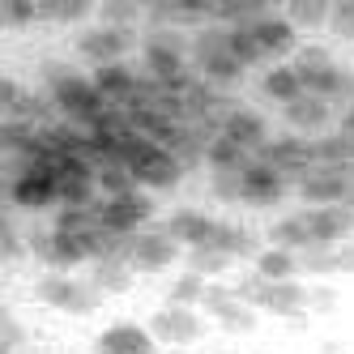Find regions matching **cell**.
Listing matches in <instances>:
<instances>
[{
	"mask_svg": "<svg viewBox=\"0 0 354 354\" xmlns=\"http://www.w3.org/2000/svg\"><path fill=\"white\" fill-rule=\"evenodd\" d=\"M328 30H333L337 39H350V30H354V0L333 5V13H328Z\"/></svg>",
	"mask_w": 354,
	"mask_h": 354,
	"instance_id": "d590c367",
	"label": "cell"
},
{
	"mask_svg": "<svg viewBox=\"0 0 354 354\" xmlns=\"http://www.w3.org/2000/svg\"><path fill=\"white\" fill-rule=\"evenodd\" d=\"M149 333L158 337V346L188 350L192 342H201V333H205V320H201V308H180V303H162V308L149 316Z\"/></svg>",
	"mask_w": 354,
	"mask_h": 354,
	"instance_id": "ba28073f",
	"label": "cell"
},
{
	"mask_svg": "<svg viewBox=\"0 0 354 354\" xmlns=\"http://www.w3.org/2000/svg\"><path fill=\"white\" fill-rule=\"evenodd\" d=\"M137 269L129 265V257H103L90 265V282L103 290V295H129L137 286Z\"/></svg>",
	"mask_w": 354,
	"mask_h": 354,
	"instance_id": "603a6c76",
	"label": "cell"
},
{
	"mask_svg": "<svg viewBox=\"0 0 354 354\" xmlns=\"http://www.w3.org/2000/svg\"><path fill=\"white\" fill-rule=\"evenodd\" d=\"M299 201L308 209H324V205H346L350 196V167H312L303 180L295 184Z\"/></svg>",
	"mask_w": 354,
	"mask_h": 354,
	"instance_id": "9c48e42d",
	"label": "cell"
},
{
	"mask_svg": "<svg viewBox=\"0 0 354 354\" xmlns=\"http://www.w3.org/2000/svg\"><path fill=\"white\" fill-rule=\"evenodd\" d=\"M184 257H188V269H192V273H201L205 282H222V273L235 265L231 257H226V252H218V248H209V243H205V248L184 252Z\"/></svg>",
	"mask_w": 354,
	"mask_h": 354,
	"instance_id": "4316f807",
	"label": "cell"
},
{
	"mask_svg": "<svg viewBox=\"0 0 354 354\" xmlns=\"http://www.w3.org/2000/svg\"><path fill=\"white\" fill-rule=\"evenodd\" d=\"M94 354H158V337L149 333V324L115 320L94 337Z\"/></svg>",
	"mask_w": 354,
	"mask_h": 354,
	"instance_id": "4fadbf2b",
	"label": "cell"
},
{
	"mask_svg": "<svg viewBox=\"0 0 354 354\" xmlns=\"http://www.w3.org/2000/svg\"><path fill=\"white\" fill-rule=\"evenodd\" d=\"M222 137H231L239 149H248L252 158L261 154V149L269 145V120L257 111V107H243V103H235L231 111H226V120H222Z\"/></svg>",
	"mask_w": 354,
	"mask_h": 354,
	"instance_id": "5bb4252c",
	"label": "cell"
},
{
	"mask_svg": "<svg viewBox=\"0 0 354 354\" xmlns=\"http://www.w3.org/2000/svg\"><path fill=\"white\" fill-rule=\"evenodd\" d=\"M9 205L26 209V214H43L60 205V184H56V167L47 162H26L9 171Z\"/></svg>",
	"mask_w": 354,
	"mask_h": 354,
	"instance_id": "277c9868",
	"label": "cell"
},
{
	"mask_svg": "<svg viewBox=\"0 0 354 354\" xmlns=\"http://www.w3.org/2000/svg\"><path fill=\"white\" fill-rule=\"evenodd\" d=\"M94 9L90 5H43V21H82V17H90Z\"/></svg>",
	"mask_w": 354,
	"mask_h": 354,
	"instance_id": "d6a6232c",
	"label": "cell"
},
{
	"mask_svg": "<svg viewBox=\"0 0 354 354\" xmlns=\"http://www.w3.org/2000/svg\"><path fill=\"white\" fill-rule=\"evenodd\" d=\"M21 342H26V328L17 324L13 312H5V333H0V350H5V354H21Z\"/></svg>",
	"mask_w": 354,
	"mask_h": 354,
	"instance_id": "e575fe53",
	"label": "cell"
},
{
	"mask_svg": "<svg viewBox=\"0 0 354 354\" xmlns=\"http://www.w3.org/2000/svg\"><path fill=\"white\" fill-rule=\"evenodd\" d=\"M337 273H354V239L337 243Z\"/></svg>",
	"mask_w": 354,
	"mask_h": 354,
	"instance_id": "8d00e7d4",
	"label": "cell"
},
{
	"mask_svg": "<svg viewBox=\"0 0 354 354\" xmlns=\"http://www.w3.org/2000/svg\"><path fill=\"white\" fill-rule=\"evenodd\" d=\"M167 354H192V350H167Z\"/></svg>",
	"mask_w": 354,
	"mask_h": 354,
	"instance_id": "f35d334b",
	"label": "cell"
},
{
	"mask_svg": "<svg viewBox=\"0 0 354 354\" xmlns=\"http://www.w3.org/2000/svg\"><path fill=\"white\" fill-rule=\"evenodd\" d=\"M261 162H269L277 175H286V184L295 188L303 175H308L312 167H316V149H312V141L308 137H295V133H273L269 137V145L257 154Z\"/></svg>",
	"mask_w": 354,
	"mask_h": 354,
	"instance_id": "8992f818",
	"label": "cell"
},
{
	"mask_svg": "<svg viewBox=\"0 0 354 354\" xmlns=\"http://www.w3.org/2000/svg\"><path fill=\"white\" fill-rule=\"evenodd\" d=\"M252 273H261L265 282H290V277H299L303 269H299V257L295 252H286V248H261L257 252V261H252Z\"/></svg>",
	"mask_w": 354,
	"mask_h": 354,
	"instance_id": "cb8c5ba5",
	"label": "cell"
},
{
	"mask_svg": "<svg viewBox=\"0 0 354 354\" xmlns=\"http://www.w3.org/2000/svg\"><path fill=\"white\" fill-rule=\"evenodd\" d=\"M188 60L196 68V77L209 82V86H218V90L239 86L243 73H248L235 60V52H231V30L218 26V21H205V26L188 30Z\"/></svg>",
	"mask_w": 354,
	"mask_h": 354,
	"instance_id": "6da1fadb",
	"label": "cell"
},
{
	"mask_svg": "<svg viewBox=\"0 0 354 354\" xmlns=\"http://www.w3.org/2000/svg\"><path fill=\"white\" fill-rule=\"evenodd\" d=\"M205 290H209L205 277L192 273V269H184V273H175L171 282H167V303H180V308H201V303H205Z\"/></svg>",
	"mask_w": 354,
	"mask_h": 354,
	"instance_id": "d4e9b609",
	"label": "cell"
},
{
	"mask_svg": "<svg viewBox=\"0 0 354 354\" xmlns=\"http://www.w3.org/2000/svg\"><path fill=\"white\" fill-rule=\"evenodd\" d=\"M162 226H167V235L180 243L184 252H192V248H205V243L214 239L218 218L205 214V209H196V205H180V209H171V214H167Z\"/></svg>",
	"mask_w": 354,
	"mask_h": 354,
	"instance_id": "2e32d148",
	"label": "cell"
},
{
	"mask_svg": "<svg viewBox=\"0 0 354 354\" xmlns=\"http://www.w3.org/2000/svg\"><path fill=\"white\" fill-rule=\"evenodd\" d=\"M308 290L312 286H303L299 277H290V282H265L257 312H269L277 320H303V316H312L308 312Z\"/></svg>",
	"mask_w": 354,
	"mask_h": 354,
	"instance_id": "e0dca14e",
	"label": "cell"
},
{
	"mask_svg": "<svg viewBox=\"0 0 354 354\" xmlns=\"http://www.w3.org/2000/svg\"><path fill=\"white\" fill-rule=\"evenodd\" d=\"M320 354H350V350H346V342H324Z\"/></svg>",
	"mask_w": 354,
	"mask_h": 354,
	"instance_id": "74e56055",
	"label": "cell"
},
{
	"mask_svg": "<svg viewBox=\"0 0 354 354\" xmlns=\"http://www.w3.org/2000/svg\"><path fill=\"white\" fill-rule=\"evenodd\" d=\"M94 171H98V196H124V192L137 188L133 171L120 167V162H103V167H94Z\"/></svg>",
	"mask_w": 354,
	"mask_h": 354,
	"instance_id": "83f0119b",
	"label": "cell"
},
{
	"mask_svg": "<svg viewBox=\"0 0 354 354\" xmlns=\"http://www.w3.org/2000/svg\"><path fill=\"white\" fill-rule=\"evenodd\" d=\"M141 47L137 30L129 26H107V21H94V26L77 30V56L90 64V68H103V64H120L129 60Z\"/></svg>",
	"mask_w": 354,
	"mask_h": 354,
	"instance_id": "5b68a950",
	"label": "cell"
},
{
	"mask_svg": "<svg viewBox=\"0 0 354 354\" xmlns=\"http://www.w3.org/2000/svg\"><path fill=\"white\" fill-rule=\"evenodd\" d=\"M214 324L226 328V333H252V328H257V308H252V303H243V299H235L231 308H222V312L214 316Z\"/></svg>",
	"mask_w": 354,
	"mask_h": 354,
	"instance_id": "f1b7e54d",
	"label": "cell"
},
{
	"mask_svg": "<svg viewBox=\"0 0 354 354\" xmlns=\"http://www.w3.org/2000/svg\"><path fill=\"white\" fill-rule=\"evenodd\" d=\"M248 30H252V39H257V47H261V56H265V64H277V60H290L295 52H299V30H295V21L286 17V13H261L257 21H248Z\"/></svg>",
	"mask_w": 354,
	"mask_h": 354,
	"instance_id": "30bf717a",
	"label": "cell"
},
{
	"mask_svg": "<svg viewBox=\"0 0 354 354\" xmlns=\"http://www.w3.org/2000/svg\"><path fill=\"white\" fill-rule=\"evenodd\" d=\"M350 43H354V30H350Z\"/></svg>",
	"mask_w": 354,
	"mask_h": 354,
	"instance_id": "ab89813d",
	"label": "cell"
},
{
	"mask_svg": "<svg viewBox=\"0 0 354 354\" xmlns=\"http://www.w3.org/2000/svg\"><path fill=\"white\" fill-rule=\"evenodd\" d=\"M94 209H98V222H103L111 235H120V239H133L137 231L154 226V214H158L154 192H145V188H133L124 196H98Z\"/></svg>",
	"mask_w": 354,
	"mask_h": 354,
	"instance_id": "3957f363",
	"label": "cell"
},
{
	"mask_svg": "<svg viewBox=\"0 0 354 354\" xmlns=\"http://www.w3.org/2000/svg\"><path fill=\"white\" fill-rule=\"evenodd\" d=\"M209 192L222 205H243V171H209Z\"/></svg>",
	"mask_w": 354,
	"mask_h": 354,
	"instance_id": "f546056e",
	"label": "cell"
},
{
	"mask_svg": "<svg viewBox=\"0 0 354 354\" xmlns=\"http://www.w3.org/2000/svg\"><path fill=\"white\" fill-rule=\"evenodd\" d=\"M180 243H175L167 235V226H145V231H137L129 239V248H124V257H129V265L137 273H167L175 261H180Z\"/></svg>",
	"mask_w": 354,
	"mask_h": 354,
	"instance_id": "52a82bcc",
	"label": "cell"
},
{
	"mask_svg": "<svg viewBox=\"0 0 354 354\" xmlns=\"http://www.w3.org/2000/svg\"><path fill=\"white\" fill-rule=\"evenodd\" d=\"M286 192H290L286 175H277L269 162L252 158V162L243 167V205H252V209H269V205H277Z\"/></svg>",
	"mask_w": 354,
	"mask_h": 354,
	"instance_id": "9a60e30c",
	"label": "cell"
},
{
	"mask_svg": "<svg viewBox=\"0 0 354 354\" xmlns=\"http://www.w3.org/2000/svg\"><path fill=\"white\" fill-rule=\"evenodd\" d=\"M261 94L269 98V103H277V107H290L295 98H303L308 90H303V77H299V68L290 64V60H277V64H265L261 68Z\"/></svg>",
	"mask_w": 354,
	"mask_h": 354,
	"instance_id": "ffe728a7",
	"label": "cell"
},
{
	"mask_svg": "<svg viewBox=\"0 0 354 354\" xmlns=\"http://www.w3.org/2000/svg\"><path fill=\"white\" fill-rule=\"evenodd\" d=\"M308 226H312V248H337V243H350L354 239V209L350 205H324V209H308Z\"/></svg>",
	"mask_w": 354,
	"mask_h": 354,
	"instance_id": "ac0fdd59",
	"label": "cell"
},
{
	"mask_svg": "<svg viewBox=\"0 0 354 354\" xmlns=\"http://www.w3.org/2000/svg\"><path fill=\"white\" fill-rule=\"evenodd\" d=\"M282 124H286V133L316 141V137L337 129V107L324 103V98H316V94H303V98H295L290 107H282Z\"/></svg>",
	"mask_w": 354,
	"mask_h": 354,
	"instance_id": "8fae6325",
	"label": "cell"
},
{
	"mask_svg": "<svg viewBox=\"0 0 354 354\" xmlns=\"http://www.w3.org/2000/svg\"><path fill=\"white\" fill-rule=\"evenodd\" d=\"M248 162H252L248 149H239L231 137H222V133H218V137L209 141V149H205V167H209V171H243Z\"/></svg>",
	"mask_w": 354,
	"mask_h": 354,
	"instance_id": "484cf974",
	"label": "cell"
},
{
	"mask_svg": "<svg viewBox=\"0 0 354 354\" xmlns=\"http://www.w3.org/2000/svg\"><path fill=\"white\" fill-rule=\"evenodd\" d=\"M269 248H286V252H308L312 248V226H308V214L295 209V214H282V218H273L269 222V231H265Z\"/></svg>",
	"mask_w": 354,
	"mask_h": 354,
	"instance_id": "7402d4cb",
	"label": "cell"
},
{
	"mask_svg": "<svg viewBox=\"0 0 354 354\" xmlns=\"http://www.w3.org/2000/svg\"><path fill=\"white\" fill-rule=\"evenodd\" d=\"M282 13L295 21V30H303V26L316 30V26H328V13H333V9H328V5H290Z\"/></svg>",
	"mask_w": 354,
	"mask_h": 354,
	"instance_id": "4dcf8cb0",
	"label": "cell"
},
{
	"mask_svg": "<svg viewBox=\"0 0 354 354\" xmlns=\"http://www.w3.org/2000/svg\"><path fill=\"white\" fill-rule=\"evenodd\" d=\"M90 77H94L98 94H103L111 107H129L133 98H137V90H141V68L129 64V60L103 64V68H90Z\"/></svg>",
	"mask_w": 354,
	"mask_h": 354,
	"instance_id": "d6986e66",
	"label": "cell"
},
{
	"mask_svg": "<svg viewBox=\"0 0 354 354\" xmlns=\"http://www.w3.org/2000/svg\"><path fill=\"white\" fill-rule=\"evenodd\" d=\"M0 17L5 26H30V21H43V5H5Z\"/></svg>",
	"mask_w": 354,
	"mask_h": 354,
	"instance_id": "1f68e13d",
	"label": "cell"
},
{
	"mask_svg": "<svg viewBox=\"0 0 354 354\" xmlns=\"http://www.w3.org/2000/svg\"><path fill=\"white\" fill-rule=\"evenodd\" d=\"M35 299L52 312H64V316H94L103 308V290H98L90 277H77V273H52L47 269L39 282H35Z\"/></svg>",
	"mask_w": 354,
	"mask_h": 354,
	"instance_id": "7a4b0ae2",
	"label": "cell"
},
{
	"mask_svg": "<svg viewBox=\"0 0 354 354\" xmlns=\"http://www.w3.org/2000/svg\"><path fill=\"white\" fill-rule=\"evenodd\" d=\"M209 248L226 252L231 261H257V252H261L265 243H261V235L252 231V226H243V222H231V218H218Z\"/></svg>",
	"mask_w": 354,
	"mask_h": 354,
	"instance_id": "44dd1931",
	"label": "cell"
},
{
	"mask_svg": "<svg viewBox=\"0 0 354 354\" xmlns=\"http://www.w3.org/2000/svg\"><path fill=\"white\" fill-rule=\"evenodd\" d=\"M21 354H30V350H21Z\"/></svg>",
	"mask_w": 354,
	"mask_h": 354,
	"instance_id": "60d3db41",
	"label": "cell"
},
{
	"mask_svg": "<svg viewBox=\"0 0 354 354\" xmlns=\"http://www.w3.org/2000/svg\"><path fill=\"white\" fill-rule=\"evenodd\" d=\"M333 308H337V290H333V286H324V282H316V286L308 290V312L324 316V312H333Z\"/></svg>",
	"mask_w": 354,
	"mask_h": 354,
	"instance_id": "836d02e7",
	"label": "cell"
},
{
	"mask_svg": "<svg viewBox=\"0 0 354 354\" xmlns=\"http://www.w3.org/2000/svg\"><path fill=\"white\" fill-rule=\"evenodd\" d=\"M184 162L171 154V149H162V145H154L149 141L145 145V154L133 162V180H137V188H145V192H171L175 184L184 180Z\"/></svg>",
	"mask_w": 354,
	"mask_h": 354,
	"instance_id": "7c38bea8",
	"label": "cell"
}]
</instances>
